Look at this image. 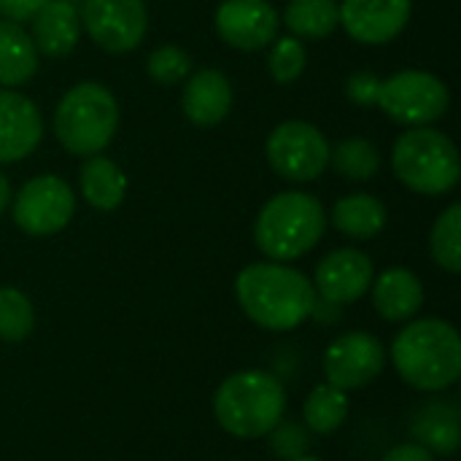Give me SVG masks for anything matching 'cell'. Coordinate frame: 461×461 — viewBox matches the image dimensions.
Returning <instances> with one entry per match:
<instances>
[{"instance_id":"obj_1","label":"cell","mask_w":461,"mask_h":461,"mask_svg":"<svg viewBox=\"0 0 461 461\" xmlns=\"http://www.w3.org/2000/svg\"><path fill=\"white\" fill-rule=\"evenodd\" d=\"M235 294L243 313L270 332L300 327L316 308L313 284L284 262H257L238 273Z\"/></svg>"},{"instance_id":"obj_2","label":"cell","mask_w":461,"mask_h":461,"mask_svg":"<svg viewBox=\"0 0 461 461\" xmlns=\"http://www.w3.org/2000/svg\"><path fill=\"white\" fill-rule=\"evenodd\" d=\"M392 359L408 386L419 392H443L461 375L459 332L448 321L419 319L397 335Z\"/></svg>"},{"instance_id":"obj_3","label":"cell","mask_w":461,"mask_h":461,"mask_svg":"<svg viewBox=\"0 0 461 461\" xmlns=\"http://www.w3.org/2000/svg\"><path fill=\"white\" fill-rule=\"evenodd\" d=\"M327 230V211L308 192H281L270 197L254 224V240L267 259L292 262L308 254Z\"/></svg>"},{"instance_id":"obj_4","label":"cell","mask_w":461,"mask_h":461,"mask_svg":"<svg viewBox=\"0 0 461 461\" xmlns=\"http://www.w3.org/2000/svg\"><path fill=\"white\" fill-rule=\"evenodd\" d=\"M216 421L224 432L257 440L270 435L286 413V392L278 378L262 370L230 375L213 397Z\"/></svg>"},{"instance_id":"obj_5","label":"cell","mask_w":461,"mask_h":461,"mask_svg":"<svg viewBox=\"0 0 461 461\" xmlns=\"http://www.w3.org/2000/svg\"><path fill=\"white\" fill-rule=\"evenodd\" d=\"M394 176L419 194L440 197L456 189L461 178V162L456 143L435 127L405 130L392 149Z\"/></svg>"},{"instance_id":"obj_6","label":"cell","mask_w":461,"mask_h":461,"mask_svg":"<svg viewBox=\"0 0 461 461\" xmlns=\"http://www.w3.org/2000/svg\"><path fill=\"white\" fill-rule=\"evenodd\" d=\"M119 105L116 97L95 81L70 86L54 111V135L59 146L76 157L100 154L116 135Z\"/></svg>"},{"instance_id":"obj_7","label":"cell","mask_w":461,"mask_h":461,"mask_svg":"<svg viewBox=\"0 0 461 461\" xmlns=\"http://www.w3.org/2000/svg\"><path fill=\"white\" fill-rule=\"evenodd\" d=\"M375 105L405 127H427L448 111L451 92L435 73L400 70L389 78H381Z\"/></svg>"},{"instance_id":"obj_8","label":"cell","mask_w":461,"mask_h":461,"mask_svg":"<svg viewBox=\"0 0 461 461\" xmlns=\"http://www.w3.org/2000/svg\"><path fill=\"white\" fill-rule=\"evenodd\" d=\"M270 167L294 184L316 181L330 167V140L308 122H281L265 143Z\"/></svg>"},{"instance_id":"obj_9","label":"cell","mask_w":461,"mask_h":461,"mask_svg":"<svg viewBox=\"0 0 461 461\" xmlns=\"http://www.w3.org/2000/svg\"><path fill=\"white\" fill-rule=\"evenodd\" d=\"M76 213V197L65 178L35 176L14 197V221L32 238H46L70 224Z\"/></svg>"},{"instance_id":"obj_10","label":"cell","mask_w":461,"mask_h":461,"mask_svg":"<svg viewBox=\"0 0 461 461\" xmlns=\"http://www.w3.org/2000/svg\"><path fill=\"white\" fill-rule=\"evenodd\" d=\"M78 16L86 35L111 54L132 51L149 27L143 0H84Z\"/></svg>"},{"instance_id":"obj_11","label":"cell","mask_w":461,"mask_h":461,"mask_svg":"<svg viewBox=\"0 0 461 461\" xmlns=\"http://www.w3.org/2000/svg\"><path fill=\"white\" fill-rule=\"evenodd\" d=\"M386 365L384 346L370 332H348L332 340L324 354V373L330 386L340 392L373 384Z\"/></svg>"},{"instance_id":"obj_12","label":"cell","mask_w":461,"mask_h":461,"mask_svg":"<svg viewBox=\"0 0 461 461\" xmlns=\"http://www.w3.org/2000/svg\"><path fill=\"white\" fill-rule=\"evenodd\" d=\"M219 38L240 51H259L278 35V14L267 0H224L216 8Z\"/></svg>"},{"instance_id":"obj_13","label":"cell","mask_w":461,"mask_h":461,"mask_svg":"<svg viewBox=\"0 0 461 461\" xmlns=\"http://www.w3.org/2000/svg\"><path fill=\"white\" fill-rule=\"evenodd\" d=\"M411 0H343L338 5L340 27L365 46L394 41L411 22Z\"/></svg>"},{"instance_id":"obj_14","label":"cell","mask_w":461,"mask_h":461,"mask_svg":"<svg viewBox=\"0 0 461 461\" xmlns=\"http://www.w3.org/2000/svg\"><path fill=\"white\" fill-rule=\"evenodd\" d=\"M373 278H375V270L365 251L338 249L319 262L313 289L324 297V303L348 305L370 292Z\"/></svg>"},{"instance_id":"obj_15","label":"cell","mask_w":461,"mask_h":461,"mask_svg":"<svg viewBox=\"0 0 461 461\" xmlns=\"http://www.w3.org/2000/svg\"><path fill=\"white\" fill-rule=\"evenodd\" d=\"M43 138L38 105L14 89H0V165L30 157Z\"/></svg>"},{"instance_id":"obj_16","label":"cell","mask_w":461,"mask_h":461,"mask_svg":"<svg viewBox=\"0 0 461 461\" xmlns=\"http://www.w3.org/2000/svg\"><path fill=\"white\" fill-rule=\"evenodd\" d=\"M184 113L192 124L197 127H216L219 122H224V116L232 108V86L230 78L216 70V68H203L197 70L186 86H184V97H181Z\"/></svg>"},{"instance_id":"obj_17","label":"cell","mask_w":461,"mask_h":461,"mask_svg":"<svg viewBox=\"0 0 461 461\" xmlns=\"http://www.w3.org/2000/svg\"><path fill=\"white\" fill-rule=\"evenodd\" d=\"M32 46L46 57H65L81 35V16L68 0H49L32 19Z\"/></svg>"},{"instance_id":"obj_18","label":"cell","mask_w":461,"mask_h":461,"mask_svg":"<svg viewBox=\"0 0 461 461\" xmlns=\"http://www.w3.org/2000/svg\"><path fill=\"white\" fill-rule=\"evenodd\" d=\"M373 281V305L386 321H408L421 311L424 286L408 267H389Z\"/></svg>"},{"instance_id":"obj_19","label":"cell","mask_w":461,"mask_h":461,"mask_svg":"<svg viewBox=\"0 0 461 461\" xmlns=\"http://www.w3.org/2000/svg\"><path fill=\"white\" fill-rule=\"evenodd\" d=\"M78 186H81V194L84 200L97 208V211H113L124 203V194H127V176L122 173V167L103 157V154H95V157H86L84 167H81V176H78Z\"/></svg>"},{"instance_id":"obj_20","label":"cell","mask_w":461,"mask_h":461,"mask_svg":"<svg viewBox=\"0 0 461 461\" xmlns=\"http://www.w3.org/2000/svg\"><path fill=\"white\" fill-rule=\"evenodd\" d=\"M38 70V51L19 22L0 19V86H22Z\"/></svg>"},{"instance_id":"obj_21","label":"cell","mask_w":461,"mask_h":461,"mask_svg":"<svg viewBox=\"0 0 461 461\" xmlns=\"http://www.w3.org/2000/svg\"><path fill=\"white\" fill-rule=\"evenodd\" d=\"M332 224L357 240H370L386 227V205L367 192L346 194L332 208Z\"/></svg>"},{"instance_id":"obj_22","label":"cell","mask_w":461,"mask_h":461,"mask_svg":"<svg viewBox=\"0 0 461 461\" xmlns=\"http://www.w3.org/2000/svg\"><path fill=\"white\" fill-rule=\"evenodd\" d=\"M284 24L294 38H327L340 27L335 0H289L284 11Z\"/></svg>"},{"instance_id":"obj_23","label":"cell","mask_w":461,"mask_h":461,"mask_svg":"<svg viewBox=\"0 0 461 461\" xmlns=\"http://www.w3.org/2000/svg\"><path fill=\"white\" fill-rule=\"evenodd\" d=\"M413 435L421 440L419 446L438 451V454H454L459 448V413L454 405L435 402L427 405L413 424Z\"/></svg>"},{"instance_id":"obj_24","label":"cell","mask_w":461,"mask_h":461,"mask_svg":"<svg viewBox=\"0 0 461 461\" xmlns=\"http://www.w3.org/2000/svg\"><path fill=\"white\" fill-rule=\"evenodd\" d=\"M346 416H348V397H346V392H340L330 384L316 386L303 405V419H305L308 429L316 435L335 432L346 421Z\"/></svg>"},{"instance_id":"obj_25","label":"cell","mask_w":461,"mask_h":461,"mask_svg":"<svg viewBox=\"0 0 461 461\" xmlns=\"http://www.w3.org/2000/svg\"><path fill=\"white\" fill-rule=\"evenodd\" d=\"M330 165L348 181H370L381 167V154L365 138H346L330 149Z\"/></svg>"},{"instance_id":"obj_26","label":"cell","mask_w":461,"mask_h":461,"mask_svg":"<svg viewBox=\"0 0 461 461\" xmlns=\"http://www.w3.org/2000/svg\"><path fill=\"white\" fill-rule=\"evenodd\" d=\"M429 249H432V259L448 270V273H459L461 270V205L454 203L448 205L440 219L432 227L429 235Z\"/></svg>"},{"instance_id":"obj_27","label":"cell","mask_w":461,"mask_h":461,"mask_svg":"<svg viewBox=\"0 0 461 461\" xmlns=\"http://www.w3.org/2000/svg\"><path fill=\"white\" fill-rule=\"evenodd\" d=\"M35 327V313L32 303L11 286L0 289V340L5 343H22L30 338Z\"/></svg>"},{"instance_id":"obj_28","label":"cell","mask_w":461,"mask_h":461,"mask_svg":"<svg viewBox=\"0 0 461 461\" xmlns=\"http://www.w3.org/2000/svg\"><path fill=\"white\" fill-rule=\"evenodd\" d=\"M305 62H308V51H305L300 38L284 35V38L270 43L267 70L278 84H292L294 78H300L305 70Z\"/></svg>"},{"instance_id":"obj_29","label":"cell","mask_w":461,"mask_h":461,"mask_svg":"<svg viewBox=\"0 0 461 461\" xmlns=\"http://www.w3.org/2000/svg\"><path fill=\"white\" fill-rule=\"evenodd\" d=\"M146 70L151 76V81L162 84V86H173L178 84L181 78L189 76L192 70V59L184 49L173 46V43H165V46H157L149 59H146Z\"/></svg>"},{"instance_id":"obj_30","label":"cell","mask_w":461,"mask_h":461,"mask_svg":"<svg viewBox=\"0 0 461 461\" xmlns=\"http://www.w3.org/2000/svg\"><path fill=\"white\" fill-rule=\"evenodd\" d=\"M378 86H381L378 76H373V73H354L346 81V95H348L351 103H357L362 108H370L378 100Z\"/></svg>"},{"instance_id":"obj_31","label":"cell","mask_w":461,"mask_h":461,"mask_svg":"<svg viewBox=\"0 0 461 461\" xmlns=\"http://www.w3.org/2000/svg\"><path fill=\"white\" fill-rule=\"evenodd\" d=\"M276 438H273V446H276V454H281L284 459H297L303 456L305 451V435L297 429V427H276Z\"/></svg>"},{"instance_id":"obj_32","label":"cell","mask_w":461,"mask_h":461,"mask_svg":"<svg viewBox=\"0 0 461 461\" xmlns=\"http://www.w3.org/2000/svg\"><path fill=\"white\" fill-rule=\"evenodd\" d=\"M49 0H0V16L8 22H30Z\"/></svg>"},{"instance_id":"obj_33","label":"cell","mask_w":461,"mask_h":461,"mask_svg":"<svg viewBox=\"0 0 461 461\" xmlns=\"http://www.w3.org/2000/svg\"><path fill=\"white\" fill-rule=\"evenodd\" d=\"M381 461H435V454L419 443H405V446L392 448Z\"/></svg>"},{"instance_id":"obj_34","label":"cell","mask_w":461,"mask_h":461,"mask_svg":"<svg viewBox=\"0 0 461 461\" xmlns=\"http://www.w3.org/2000/svg\"><path fill=\"white\" fill-rule=\"evenodd\" d=\"M8 203H11V184H8V178L0 173V216L5 213Z\"/></svg>"},{"instance_id":"obj_35","label":"cell","mask_w":461,"mask_h":461,"mask_svg":"<svg viewBox=\"0 0 461 461\" xmlns=\"http://www.w3.org/2000/svg\"><path fill=\"white\" fill-rule=\"evenodd\" d=\"M292 461H321L319 456H297V459H292Z\"/></svg>"}]
</instances>
